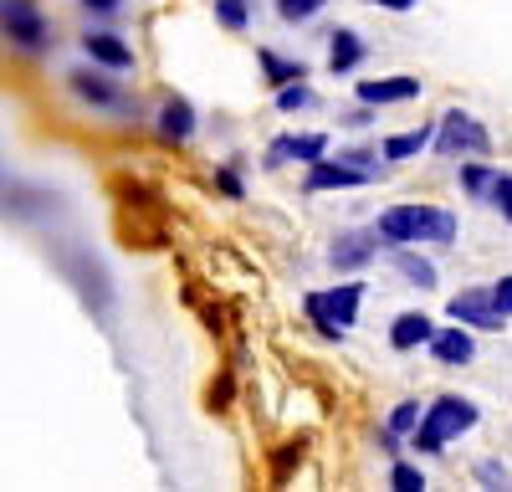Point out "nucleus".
<instances>
[{
    "mask_svg": "<svg viewBox=\"0 0 512 492\" xmlns=\"http://www.w3.org/2000/svg\"><path fill=\"white\" fill-rule=\"evenodd\" d=\"M379 241H390V246H410V241L451 246L456 241V216L436 211V205H395V211L379 216Z\"/></svg>",
    "mask_w": 512,
    "mask_h": 492,
    "instance_id": "nucleus-1",
    "label": "nucleus"
},
{
    "mask_svg": "<svg viewBox=\"0 0 512 492\" xmlns=\"http://www.w3.org/2000/svg\"><path fill=\"white\" fill-rule=\"evenodd\" d=\"M472 426H477V405L461 400V395H441L431 410H425V421L415 431V451H441L451 436L472 431Z\"/></svg>",
    "mask_w": 512,
    "mask_h": 492,
    "instance_id": "nucleus-2",
    "label": "nucleus"
},
{
    "mask_svg": "<svg viewBox=\"0 0 512 492\" xmlns=\"http://www.w3.org/2000/svg\"><path fill=\"white\" fill-rule=\"evenodd\" d=\"M359 298H364L359 282H344V287H333V293H308V318L323 334H344L349 323H359Z\"/></svg>",
    "mask_w": 512,
    "mask_h": 492,
    "instance_id": "nucleus-3",
    "label": "nucleus"
},
{
    "mask_svg": "<svg viewBox=\"0 0 512 492\" xmlns=\"http://www.w3.org/2000/svg\"><path fill=\"white\" fill-rule=\"evenodd\" d=\"M431 144L441 149V154H487V129L472 118V113H446L441 118V129L431 134Z\"/></svg>",
    "mask_w": 512,
    "mask_h": 492,
    "instance_id": "nucleus-4",
    "label": "nucleus"
},
{
    "mask_svg": "<svg viewBox=\"0 0 512 492\" xmlns=\"http://www.w3.org/2000/svg\"><path fill=\"white\" fill-rule=\"evenodd\" d=\"M451 318L472 323V328H487V334H497V328L507 323V313L492 303V293H461V298H451Z\"/></svg>",
    "mask_w": 512,
    "mask_h": 492,
    "instance_id": "nucleus-5",
    "label": "nucleus"
},
{
    "mask_svg": "<svg viewBox=\"0 0 512 492\" xmlns=\"http://www.w3.org/2000/svg\"><path fill=\"white\" fill-rule=\"evenodd\" d=\"M0 26H6L21 47H41V41H47V21H41L31 6H16V0H11V6H0Z\"/></svg>",
    "mask_w": 512,
    "mask_h": 492,
    "instance_id": "nucleus-6",
    "label": "nucleus"
},
{
    "mask_svg": "<svg viewBox=\"0 0 512 492\" xmlns=\"http://www.w3.org/2000/svg\"><path fill=\"white\" fill-rule=\"evenodd\" d=\"M374 252H379V246H374V236H364V231H349V236H338V241H333L328 262H333L338 272H354V267H364Z\"/></svg>",
    "mask_w": 512,
    "mask_h": 492,
    "instance_id": "nucleus-7",
    "label": "nucleus"
},
{
    "mask_svg": "<svg viewBox=\"0 0 512 492\" xmlns=\"http://www.w3.org/2000/svg\"><path fill=\"white\" fill-rule=\"evenodd\" d=\"M369 175L359 164H328V159H313V175H308V190H349V185H364Z\"/></svg>",
    "mask_w": 512,
    "mask_h": 492,
    "instance_id": "nucleus-8",
    "label": "nucleus"
},
{
    "mask_svg": "<svg viewBox=\"0 0 512 492\" xmlns=\"http://www.w3.org/2000/svg\"><path fill=\"white\" fill-rule=\"evenodd\" d=\"M420 93V77H379V82H359L364 103H405Z\"/></svg>",
    "mask_w": 512,
    "mask_h": 492,
    "instance_id": "nucleus-9",
    "label": "nucleus"
},
{
    "mask_svg": "<svg viewBox=\"0 0 512 492\" xmlns=\"http://www.w3.org/2000/svg\"><path fill=\"white\" fill-rule=\"evenodd\" d=\"M323 149H328V139L323 134H303V139H277L272 149H267V164H287V159H323Z\"/></svg>",
    "mask_w": 512,
    "mask_h": 492,
    "instance_id": "nucleus-10",
    "label": "nucleus"
},
{
    "mask_svg": "<svg viewBox=\"0 0 512 492\" xmlns=\"http://www.w3.org/2000/svg\"><path fill=\"white\" fill-rule=\"evenodd\" d=\"M82 47H88V57H93V62H103V67H113V72L134 67V52H128L118 36H103V31H93V36H82Z\"/></svg>",
    "mask_w": 512,
    "mask_h": 492,
    "instance_id": "nucleus-11",
    "label": "nucleus"
},
{
    "mask_svg": "<svg viewBox=\"0 0 512 492\" xmlns=\"http://www.w3.org/2000/svg\"><path fill=\"white\" fill-rule=\"evenodd\" d=\"M359 62H364L359 31H333V41H328V67H333V72H354Z\"/></svg>",
    "mask_w": 512,
    "mask_h": 492,
    "instance_id": "nucleus-12",
    "label": "nucleus"
},
{
    "mask_svg": "<svg viewBox=\"0 0 512 492\" xmlns=\"http://www.w3.org/2000/svg\"><path fill=\"white\" fill-rule=\"evenodd\" d=\"M431 334H436V328H431V318H425V313H400L395 328H390V344L395 349H415V344H425Z\"/></svg>",
    "mask_w": 512,
    "mask_h": 492,
    "instance_id": "nucleus-13",
    "label": "nucleus"
},
{
    "mask_svg": "<svg viewBox=\"0 0 512 492\" xmlns=\"http://www.w3.org/2000/svg\"><path fill=\"white\" fill-rule=\"evenodd\" d=\"M159 134H164V139H190V134H195V113H190L185 98H169V103H164V113H159Z\"/></svg>",
    "mask_w": 512,
    "mask_h": 492,
    "instance_id": "nucleus-14",
    "label": "nucleus"
},
{
    "mask_svg": "<svg viewBox=\"0 0 512 492\" xmlns=\"http://www.w3.org/2000/svg\"><path fill=\"white\" fill-rule=\"evenodd\" d=\"M431 344H436V359H441V364H466V359L477 354L472 334H461V328H446V334H431Z\"/></svg>",
    "mask_w": 512,
    "mask_h": 492,
    "instance_id": "nucleus-15",
    "label": "nucleus"
},
{
    "mask_svg": "<svg viewBox=\"0 0 512 492\" xmlns=\"http://www.w3.org/2000/svg\"><path fill=\"white\" fill-rule=\"evenodd\" d=\"M72 93L88 98V103H103V108L118 103V88H113V82H103L98 72H72Z\"/></svg>",
    "mask_w": 512,
    "mask_h": 492,
    "instance_id": "nucleus-16",
    "label": "nucleus"
},
{
    "mask_svg": "<svg viewBox=\"0 0 512 492\" xmlns=\"http://www.w3.org/2000/svg\"><path fill=\"white\" fill-rule=\"evenodd\" d=\"M395 272H400L410 287H436V267L425 262V257H415V252H405V246L395 252Z\"/></svg>",
    "mask_w": 512,
    "mask_h": 492,
    "instance_id": "nucleus-17",
    "label": "nucleus"
},
{
    "mask_svg": "<svg viewBox=\"0 0 512 492\" xmlns=\"http://www.w3.org/2000/svg\"><path fill=\"white\" fill-rule=\"evenodd\" d=\"M425 144H431V129H415V134H395V139H384V159H410V154H420Z\"/></svg>",
    "mask_w": 512,
    "mask_h": 492,
    "instance_id": "nucleus-18",
    "label": "nucleus"
},
{
    "mask_svg": "<svg viewBox=\"0 0 512 492\" xmlns=\"http://www.w3.org/2000/svg\"><path fill=\"white\" fill-rule=\"evenodd\" d=\"M262 67L272 72L277 88H287V82H303V77H308V67H303V62H282L277 52H262Z\"/></svg>",
    "mask_w": 512,
    "mask_h": 492,
    "instance_id": "nucleus-19",
    "label": "nucleus"
},
{
    "mask_svg": "<svg viewBox=\"0 0 512 492\" xmlns=\"http://www.w3.org/2000/svg\"><path fill=\"white\" fill-rule=\"evenodd\" d=\"M323 6H328V0H277L282 21H292V26H297V21H313V16H318Z\"/></svg>",
    "mask_w": 512,
    "mask_h": 492,
    "instance_id": "nucleus-20",
    "label": "nucleus"
},
{
    "mask_svg": "<svg viewBox=\"0 0 512 492\" xmlns=\"http://www.w3.org/2000/svg\"><path fill=\"white\" fill-rule=\"evenodd\" d=\"M216 21L231 26V31H241L246 26V0H216Z\"/></svg>",
    "mask_w": 512,
    "mask_h": 492,
    "instance_id": "nucleus-21",
    "label": "nucleus"
},
{
    "mask_svg": "<svg viewBox=\"0 0 512 492\" xmlns=\"http://www.w3.org/2000/svg\"><path fill=\"white\" fill-rule=\"evenodd\" d=\"M308 103H313V93L303 88V82H287V88L277 93V108H282V113H292V108H308Z\"/></svg>",
    "mask_w": 512,
    "mask_h": 492,
    "instance_id": "nucleus-22",
    "label": "nucleus"
},
{
    "mask_svg": "<svg viewBox=\"0 0 512 492\" xmlns=\"http://www.w3.org/2000/svg\"><path fill=\"white\" fill-rule=\"evenodd\" d=\"M487 195H492V205H497V211H502V216L512 221V180H507V175H492Z\"/></svg>",
    "mask_w": 512,
    "mask_h": 492,
    "instance_id": "nucleus-23",
    "label": "nucleus"
},
{
    "mask_svg": "<svg viewBox=\"0 0 512 492\" xmlns=\"http://www.w3.org/2000/svg\"><path fill=\"white\" fill-rule=\"evenodd\" d=\"M390 482H395L400 492H420V487H425V477H420V472H415L410 462H395V472H390Z\"/></svg>",
    "mask_w": 512,
    "mask_h": 492,
    "instance_id": "nucleus-24",
    "label": "nucleus"
},
{
    "mask_svg": "<svg viewBox=\"0 0 512 492\" xmlns=\"http://www.w3.org/2000/svg\"><path fill=\"white\" fill-rule=\"evenodd\" d=\"M420 421V405L415 400H405V405H395V416H390V431H410Z\"/></svg>",
    "mask_w": 512,
    "mask_h": 492,
    "instance_id": "nucleus-25",
    "label": "nucleus"
},
{
    "mask_svg": "<svg viewBox=\"0 0 512 492\" xmlns=\"http://www.w3.org/2000/svg\"><path fill=\"white\" fill-rule=\"evenodd\" d=\"M461 185H466V190H472V195H487V185H492V175H487V170H477V164H472V170H461Z\"/></svg>",
    "mask_w": 512,
    "mask_h": 492,
    "instance_id": "nucleus-26",
    "label": "nucleus"
},
{
    "mask_svg": "<svg viewBox=\"0 0 512 492\" xmlns=\"http://www.w3.org/2000/svg\"><path fill=\"white\" fill-rule=\"evenodd\" d=\"M492 303H497L502 313H512V277H502V282L492 287Z\"/></svg>",
    "mask_w": 512,
    "mask_h": 492,
    "instance_id": "nucleus-27",
    "label": "nucleus"
},
{
    "mask_svg": "<svg viewBox=\"0 0 512 492\" xmlns=\"http://www.w3.org/2000/svg\"><path fill=\"white\" fill-rule=\"evenodd\" d=\"M482 482H497V487H507V467L487 462V467H482Z\"/></svg>",
    "mask_w": 512,
    "mask_h": 492,
    "instance_id": "nucleus-28",
    "label": "nucleus"
},
{
    "mask_svg": "<svg viewBox=\"0 0 512 492\" xmlns=\"http://www.w3.org/2000/svg\"><path fill=\"white\" fill-rule=\"evenodd\" d=\"M82 6L98 11V16H108V11H118V6H123V0H82Z\"/></svg>",
    "mask_w": 512,
    "mask_h": 492,
    "instance_id": "nucleus-29",
    "label": "nucleus"
},
{
    "mask_svg": "<svg viewBox=\"0 0 512 492\" xmlns=\"http://www.w3.org/2000/svg\"><path fill=\"white\" fill-rule=\"evenodd\" d=\"M374 6H384V11H410L415 0H374Z\"/></svg>",
    "mask_w": 512,
    "mask_h": 492,
    "instance_id": "nucleus-30",
    "label": "nucleus"
},
{
    "mask_svg": "<svg viewBox=\"0 0 512 492\" xmlns=\"http://www.w3.org/2000/svg\"><path fill=\"white\" fill-rule=\"evenodd\" d=\"M221 190H226V195H241V180H236V175L226 170V175H221Z\"/></svg>",
    "mask_w": 512,
    "mask_h": 492,
    "instance_id": "nucleus-31",
    "label": "nucleus"
}]
</instances>
